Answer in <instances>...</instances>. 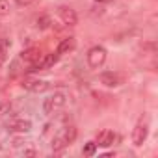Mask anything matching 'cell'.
Returning a JSON list of instances; mask_svg holds the SVG:
<instances>
[{
    "label": "cell",
    "mask_w": 158,
    "mask_h": 158,
    "mask_svg": "<svg viewBox=\"0 0 158 158\" xmlns=\"http://www.w3.org/2000/svg\"><path fill=\"white\" fill-rule=\"evenodd\" d=\"M10 112H11V104L10 102H2V104H0V119L6 117Z\"/></svg>",
    "instance_id": "17"
},
{
    "label": "cell",
    "mask_w": 158,
    "mask_h": 158,
    "mask_svg": "<svg viewBox=\"0 0 158 158\" xmlns=\"http://www.w3.org/2000/svg\"><path fill=\"white\" fill-rule=\"evenodd\" d=\"M8 130L10 132H19V134H24V132H30L32 130V123L28 119H11L8 123Z\"/></svg>",
    "instance_id": "11"
},
{
    "label": "cell",
    "mask_w": 158,
    "mask_h": 158,
    "mask_svg": "<svg viewBox=\"0 0 158 158\" xmlns=\"http://www.w3.org/2000/svg\"><path fill=\"white\" fill-rule=\"evenodd\" d=\"M95 2H110V0H95Z\"/></svg>",
    "instance_id": "19"
},
{
    "label": "cell",
    "mask_w": 158,
    "mask_h": 158,
    "mask_svg": "<svg viewBox=\"0 0 158 158\" xmlns=\"http://www.w3.org/2000/svg\"><path fill=\"white\" fill-rule=\"evenodd\" d=\"M65 102H67V95H65L63 91L52 93V95H48V97L45 99V102H43V112H45L47 115L58 114V112L65 106Z\"/></svg>",
    "instance_id": "2"
},
{
    "label": "cell",
    "mask_w": 158,
    "mask_h": 158,
    "mask_svg": "<svg viewBox=\"0 0 158 158\" xmlns=\"http://www.w3.org/2000/svg\"><path fill=\"white\" fill-rule=\"evenodd\" d=\"M101 84H104L106 88H117L123 84V76L119 73H114V71H106V73H101L99 76Z\"/></svg>",
    "instance_id": "8"
},
{
    "label": "cell",
    "mask_w": 158,
    "mask_h": 158,
    "mask_svg": "<svg viewBox=\"0 0 158 158\" xmlns=\"http://www.w3.org/2000/svg\"><path fill=\"white\" fill-rule=\"evenodd\" d=\"M41 58H43V50H41L39 47H30V48H26V50L21 52V60L26 61V63L30 65V69H32ZM30 69H28V71H30Z\"/></svg>",
    "instance_id": "6"
},
{
    "label": "cell",
    "mask_w": 158,
    "mask_h": 158,
    "mask_svg": "<svg viewBox=\"0 0 158 158\" xmlns=\"http://www.w3.org/2000/svg\"><path fill=\"white\" fill-rule=\"evenodd\" d=\"M147 136H149V127H147V123L139 121V123L134 127V130H132V143H134L136 147H141V145L145 143Z\"/></svg>",
    "instance_id": "7"
},
{
    "label": "cell",
    "mask_w": 158,
    "mask_h": 158,
    "mask_svg": "<svg viewBox=\"0 0 158 158\" xmlns=\"http://www.w3.org/2000/svg\"><path fill=\"white\" fill-rule=\"evenodd\" d=\"M115 139H117V134H115L114 130L104 128V130H101V132L97 134L95 143H97V147H112V145L115 143Z\"/></svg>",
    "instance_id": "10"
},
{
    "label": "cell",
    "mask_w": 158,
    "mask_h": 158,
    "mask_svg": "<svg viewBox=\"0 0 158 158\" xmlns=\"http://www.w3.org/2000/svg\"><path fill=\"white\" fill-rule=\"evenodd\" d=\"M76 127H73V125H67V127H63L54 138H52V151L54 152H58V151H61V149H65L67 145H71L74 139H76Z\"/></svg>",
    "instance_id": "1"
},
{
    "label": "cell",
    "mask_w": 158,
    "mask_h": 158,
    "mask_svg": "<svg viewBox=\"0 0 158 158\" xmlns=\"http://www.w3.org/2000/svg\"><path fill=\"white\" fill-rule=\"evenodd\" d=\"M10 48H11V41L6 39V37H2V39H0V67H2V63L6 61Z\"/></svg>",
    "instance_id": "13"
},
{
    "label": "cell",
    "mask_w": 158,
    "mask_h": 158,
    "mask_svg": "<svg viewBox=\"0 0 158 158\" xmlns=\"http://www.w3.org/2000/svg\"><path fill=\"white\" fill-rule=\"evenodd\" d=\"M10 10H11L10 0H0V15H8Z\"/></svg>",
    "instance_id": "16"
},
{
    "label": "cell",
    "mask_w": 158,
    "mask_h": 158,
    "mask_svg": "<svg viewBox=\"0 0 158 158\" xmlns=\"http://www.w3.org/2000/svg\"><path fill=\"white\" fill-rule=\"evenodd\" d=\"M21 86L30 93H43V91L48 89V82L41 80V78H24Z\"/></svg>",
    "instance_id": "4"
},
{
    "label": "cell",
    "mask_w": 158,
    "mask_h": 158,
    "mask_svg": "<svg viewBox=\"0 0 158 158\" xmlns=\"http://www.w3.org/2000/svg\"><path fill=\"white\" fill-rule=\"evenodd\" d=\"M74 47H76V39H74V37H65V39L60 41L56 52H58L60 56H61V54H69L71 50H74Z\"/></svg>",
    "instance_id": "12"
},
{
    "label": "cell",
    "mask_w": 158,
    "mask_h": 158,
    "mask_svg": "<svg viewBox=\"0 0 158 158\" xmlns=\"http://www.w3.org/2000/svg\"><path fill=\"white\" fill-rule=\"evenodd\" d=\"M15 2H17L19 6H30L32 2H35V0H15Z\"/></svg>",
    "instance_id": "18"
},
{
    "label": "cell",
    "mask_w": 158,
    "mask_h": 158,
    "mask_svg": "<svg viewBox=\"0 0 158 158\" xmlns=\"http://www.w3.org/2000/svg\"><path fill=\"white\" fill-rule=\"evenodd\" d=\"M50 24H52V19H50L48 15H39V17L35 19V26H37L39 30H47Z\"/></svg>",
    "instance_id": "14"
},
{
    "label": "cell",
    "mask_w": 158,
    "mask_h": 158,
    "mask_svg": "<svg viewBox=\"0 0 158 158\" xmlns=\"http://www.w3.org/2000/svg\"><path fill=\"white\" fill-rule=\"evenodd\" d=\"M106 56H108V52H106V48H104V47H101V45L91 47V48H89V52H88V65H89L91 69H99V67H102V65H104Z\"/></svg>",
    "instance_id": "3"
},
{
    "label": "cell",
    "mask_w": 158,
    "mask_h": 158,
    "mask_svg": "<svg viewBox=\"0 0 158 158\" xmlns=\"http://www.w3.org/2000/svg\"><path fill=\"white\" fill-rule=\"evenodd\" d=\"M82 152H84V156H93V154L97 152V143H95V141H88V143L84 145Z\"/></svg>",
    "instance_id": "15"
},
{
    "label": "cell",
    "mask_w": 158,
    "mask_h": 158,
    "mask_svg": "<svg viewBox=\"0 0 158 158\" xmlns=\"http://www.w3.org/2000/svg\"><path fill=\"white\" fill-rule=\"evenodd\" d=\"M58 17H60V21H61L65 26H74V24L78 23L76 11H74L73 8H69V6H60V8H58Z\"/></svg>",
    "instance_id": "5"
},
{
    "label": "cell",
    "mask_w": 158,
    "mask_h": 158,
    "mask_svg": "<svg viewBox=\"0 0 158 158\" xmlns=\"http://www.w3.org/2000/svg\"><path fill=\"white\" fill-rule=\"evenodd\" d=\"M58 58H60V54L58 52H50V54H43V58L30 69V71H47V69H50L56 61H58Z\"/></svg>",
    "instance_id": "9"
}]
</instances>
